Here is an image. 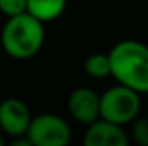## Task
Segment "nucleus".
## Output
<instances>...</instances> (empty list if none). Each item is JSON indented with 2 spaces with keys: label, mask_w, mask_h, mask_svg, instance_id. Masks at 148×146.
<instances>
[{
  "label": "nucleus",
  "mask_w": 148,
  "mask_h": 146,
  "mask_svg": "<svg viewBox=\"0 0 148 146\" xmlns=\"http://www.w3.org/2000/svg\"><path fill=\"white\" fill-rule=\"evenodd\" d=\"M66 5L67 0H28V14L45 24L59 19L64 14Z\"/></svg>",
  "instance_id": "obj_8"
},
{
  "label": "nucleus",
  "mask_w": 148,
  "mask_h": 146,
  "mask_svg": "<svg viewBox=\"0 0 148 146\" xmlns=\"http://www.w3.org/2000/svg\"><path fill=\"white\" fill-rule=\"evenodd\" d=\"M45 28L43 23L24 12L9 17L0 31V45L14 60H29L43 48Z\"/></svg>",
  "instance_id": "obj_2"
},
{
  "label": "nucleus",
  "mask_w": 148,
  "mask_h": 146,
  "mask_svg": "<svg viewBox=\"0 0 148 146\" xmlns=\"http://www.w3.org/2000/svg\"><path fill=\"white\" fill-rule=\"evenodd\" d=\"M31 112L29 107L14 96L3 98L0 102V131L2 134H7L10 138H21L26 136L29 126H31Z\"/></svg>",
  "instance_id": "obj_5"
},
{
  "label": "nucleus",
  "mask_w": 148,
  "mask_h": 146,
  "mask_svg": "<svg viewBox=\"0 0 148 146\" xmlns=\"http://www.w3.org/2000/svg\"><path fill=\"white\" fill-rule=\"evenodd\" d=\"M141 110V95L134 89L115 84L100 95V119L110 124H133Z\"/></svg>",
  "instance_id": "obj_3"
},
{
  "label": "nucleus",
  "mask_w": 148,
  "mask_h": 146,
  "mask_svg": "<svg viewBox=\"0 0 148 146\" xmlns=\"http://www.w3.org/2000/svg\"><path fill=\"white\" fill-rule=\"evenodd\" d=\"M28 12V0H0V14L3 17H16Z\"/></svg>",
  "instance_id": "obj_11"
},
{
  "label": "nucleus",
  "mask_w": 148,
  "mask_h": 146,
  "mask_svg": "<svg viewBox=\"0 0 148 146\" xmlns=\"http://www.w3.org/2000/svg\"><path fill=\"white\" fill-rule=\"evenodd\" d=\"M84 72L93 79H103L112 76V62L109 53H91L84 60Z\"/></svg>",
  "instance_id": "obj_9"
},
{
  "label": "nucleus",
  "mask_w": 148,
  "mask_h": 146,
  "mask_svg": "<svg viewBox=\"0 0 148 146\" xmlns=\"http://www.w3.org/2000/svg\"><path fill=\"white\" fill-rule=\"evenodd\" d=\"M131 138L138 146H148V117H138L131 124Z\"/></svg>",
  "instance_id": "obj_10"
},
{
  "label": "nucleus",
  "mask_w": 148,
  "mask_h": 146,
  "mask_svg": "<svg viewBox=\"0 0 148 146\" xmlns=\"http://www.w3.org/2000/svg\"><path fill=\"white\" fill-rule=\"evenodd\" d=\"M7 146H35V145L28 139V136H21V138H12V141Z\"/></svg>",
  "instance_id": "obj_12"
},
{
  "label": "nucleus",
  "mask_w": 148,
  "mask_h": 146,
  "mask_svg": "<svg viewBox=\"0 0 148 146\" xmlns=\"http://www.w3.org/2000/svg\"><path fill=\"white\" fill-rule=\"evenodd\" d=\"M67 112L76 122L86 127L95 124L100 120V95L88 86L76 88L67 98Z\"/></svg>",
  "instance_id": "obj_6"
},
{
  "label": "nucleus",
  "mask_w": 148,
  "mask_h": 146,
  "mask_svg": "<svg viewBox=\"0 0 148 146\" xmlns=\"http://www.w3.org/2000/svg\"><path fill=\"white\" fill-rule=\"evenodd\" d=\"M35 146H69L73 139L71 126L57 113H38L26 132Z\"/></svg>",
  "instance_id": "obj_4"
},
{
  "label": "nucleus",
  "mask_w": 148,
  "mask_h": 146,
  "mask_svg": "<svg viewBox=\"0 0 148 146\" xmlns=\"http://www.w3.org/2000/svg\"><path fill=\"white\" fill-rule=\"evenodd\" d=\"M81 146H129V138L122 126L100 119L86 127Z\"/></svg>",
  "instance_id": "obj_7"
},
{
  "label": "nucleus",
  "mask_w": 148,
  "mask_h": 146,
  "mask_svg": "<svg viewBox=\"0 0 148 146\" xmlns=\"http://www.w3.org/2000/svg\"><path fill=\"white\" fill-rule=\"evenodd\" d=\"M0 146H5V141H3V136H2V131H0Z\"/></svg>",
  "instance_id": "obj_13"
},
{
  "label": "nucleus",
  "mask_w": 148,
  "mask_h": 146,
  "mask_svg": "<svg viewBox=\"0 0 148 146\" xmlns=\"http://www.w3.org/2000/svg\"><path fill=\"white\" fill-rule=\"evenodd\" d=\"M112 77L140 95H148V45L138 40H122L109 52Z\"/></svg>",
  "instance_id": "obj_1"
}]
</instances>
